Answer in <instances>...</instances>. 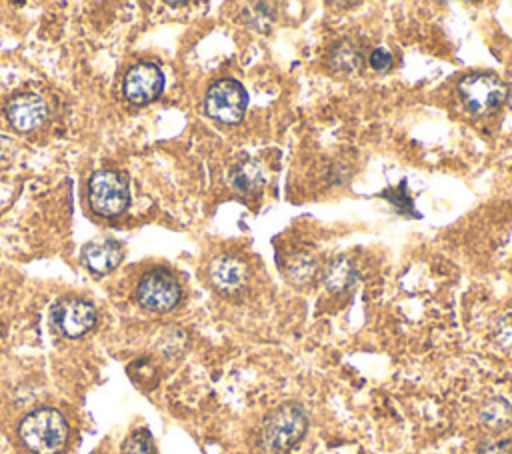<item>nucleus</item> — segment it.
I'll return each mask as SVG.
<instances>
[{"instance_id":"nucleus-1","label":"nucleus","mask_w":512,"mask_h":454,"mask_svg":"<svg viewBox=\"0 0 512 454\" xmlns=\"http://www.w3.org/2000/svg\"><path fill=\"white\" fill-rule=\"evenodd\" d=\"M20 438L34 454H58L68 442V422L56 408H38L20 422Z\"/></svg>"},{"instance_id":"nucleus-2","label":"nucleus","mask_w":512,"mask_h":454,"mask_svg":"<svg viewBox=\"0 0 512 454\" xmlns=\"http://www.w3.org/2000/svg\"><path fill=\"white\" fill-rule=\"evenodd\" d=\"M308 430V416L300 404L286 402L274 408L262 424L260 442L268 452H286L302 440Z\"/></svg>"},{"instance_id":"nucleus-3","label":"nucleus","mask_w":512,"mask_h":454,"mask_svg":"<svg viewBox=\"0 0 512 454\" xmlns=\"http://www.w3.org/2000/svg\"><path fill=\"white\" fill-rule=\"evenodd\" d=\"M458 94L468 112L490 116L508 98V86L492 72H472L458 82Z\"/></svg>"},{"instance_id":"nucleus-4","label":"nucleus","mask_w":512,"mask_h":454,"mask_svg":"<svg viewBox=\"0 0 512 454\" xmlns=\"http://www.w3.org/2000/svg\"><path fill=\"white\" fill-rule=\"evenodd\" d=\"M88 202L100 216L112 218L122 214L130 204L126 180L114 170H96L88 182Z\"/></svg>"},{"instance_id":"nucleus-5","label":"nucleus","mask_w":512,"mask_h":454,"mask_svg":"<svg viewBox=\"0 0 512 454\" xmlns=\"http://www.w3.org/2000/svg\"><path fill=\"white\" fill-rule=\"evenodd\" d=\"M248 106V94L244 86L232 78L214 82L204 98L206 114L222 124H238L244 118Z\"/></svg>"},{"instance_id":"nucleus-6","label":"nucleus","mask_w":512,"mask_h":454,"mask_svg":"<svg viewBox=\"0 0 512 454\" xmlns=\"http://www.w3.org/2000/svg\"><path fill=\"white\" fill-rule=\"evenodd\" d=\"M182 290L172 272L156 268L146 272L136 288L138 302L152 312H168L180 302Z\"/></svg>"},{"instance_id":"nucleus-7","label":"nucleus","mask_w":512,"mask_h":454,"mask_svg":"<svg viewBox=\"0 0 512 454\" xmlns=\"http://www.w3.org/2000/svg\"><path fill=\"white\" fill-rule=\"evenodd\" d=\"M50 322L60 334L80 338L96 324V308L84 298L66 296L52 304Z\"/></svg>"},{"instance_id":"nucleus-8","label":"nucleus","mask_w":512,"mask_h":454,"mask_svg":"<svg viewBox=\"0 0 512 454\" xmlns=\"http://www.w3.org/2000/svg\"><path fill=\"white\" fill-rule=\"evenodd\" d=\"M122 88L132 104H148L162 94L164 74L156 64L140 62L126 72Z\"/></svg>"},{"instance_id":"nucleus-9","label":"nucleus","mask_w":512,"mask_h":454,"mask_svg":"<svg viewBox=\"0 0 512 454\" xmlns=\"http://www.w3.org/2000/svg\"><path fill=\"white\" fill-rule=\"evenodd\" d=\"M6 116L18 132H30L42 126L48 118V104L40 94L22 92L8 102Z\"/></svg>"},{"instance_id":"nucleus-10","label":"nucleus","mask_w":512,"mask_h":454,"mask_svg":"<svg viewBox=\"0 0 512 454\" xmlns=\"http://www.w3.org/2000/svg\"><path fill=\"white\" fill-rule=\"evenodd\" d=\"M250 278V270L244 260L236 256H218L210 264V280L222 294H238Z\"/></svg>"},{"instance_id":"nucleus-11","label":"nucleus","mask_w":512,"mask_h":454,"mask_svg":"<svg viewBox=\"0 0 512 454\" xmlns=\"http://www.w3.org/2000/svg\"><path fill=\"white\" fill-rule=\"evenodd\" d=\"M122 246L116 240H108V238H100V240H92L84 246L82 256L86 266L96 272V274H108L112 272L120 260H122Z\"/></svg>"},{"instance_id":"nucleus-12","label":"nucleus","mask_w":512,"mask_h":454,"mask_svg":"<svg viewBox=\"0 0 512 454\" xmlns=\"http://www.w3.org/2000/svg\"><path fill=\"white\" fill-rule=\"evenodd\" d=\"M266 168L258 160H242L230 172V186L240 194H258L266 186Z\"/></svg>"},{"instance_id":"nucleus-13","label":"nucleus","mask_w":512,"mask_h":454,"mask_svg":"<svg viewBox=\"0 0 512 454\" xmlns=\"http://www.w3.org/2000/svg\"><path fill=\"white\" fill-rule=\"evenodd\" d=\"M328 58H330V66L344 74H356L364 66L362 50L350 40H340L338 44H334Z\"/></svg>"},{"instance_id":"nucleus-14","label":"nucleus","mask_w":512,"mask_h":454,"mask_svg":"<svg viewBox=\"0 0 512 454\" xmlns=\"http://www.w3.org/2000/svg\"><path fill=\"white\" fill-rule=\"evenodd\" d=\"M356 278V268L346 256H336L334 260L328 262L324 270V284L332 292H342L352 286Z\"/></svg>"},{"instance_id":"nucleus-15","label":"nucleus","mask_w":512,"mask_h":454,"mask_svg":"<svg viewBox=\"0 0 512 454\" xmlns=\"http://www.w3.org/2000/svg\"><path fill=\"white\" fill-rule=\"evenodd\" d=\"M512 420V406L504 398H490L480 408V422L490 430H502Z\"/></svg>"},{"instance_id":"nucleus-16","label":"nucleus","mask_w":512,"mask_h":454,"mask_svg":"<svg viewBox=\"0 0 512 454\" xmlns=\"http://www.w3.org/2000/svg\"><path fill=\"white\" fill-rule=\"evenodd\" d=\"M122 454H154V442L148 430H134L122 444Z\"/></svg>"},{"instance_id":"nucleus-17","label":"nucleus","mask_w":512,"mask_h":454,"mask_svg":"<svg viewBox=\"0 0 512 454\" xmlns=\"http://www.w3.org/2000/svg\"><path fill=\"white\" fill-rule=\"evenodd\" d=\"M316 270V260L308 254H300L296 258H292V262H288L286 266V272L290 276V280L294 282H304L308 280Z\"/></svg>"},{"instance_id":"nucleus-18","label":"nucleus","mask_w":512,"mask_h":454,"mask_svg":"<svg viewBox=\"0 0 512 454\" xmlns=\"http://www.w3.org/2000/svg\"><path fill=\"white\" fill-rule=\"evenodd\" d=\"M404 186H406V182L402 180L398 188H388V190L382 192V196L388 198L390 204H394V206H398V208H400V204H402V206H404L402 212H412V202H410V196H406V188H404Z\"/></svg>"},{"instance_id":"nucleus-19","label":"nucleus","mask_w":512,"mask_h":454,"mask_svg":"<svg viewBox=\"0 0 512 454\" xmlns=\"http://www.w3.org/2000/svg\"><path fill=\"white\" fill-rule=\"evenodd\" d=\"M370 66L376 70V72H388L390 66H392V54L384 48H376L372 54H370Z\"/></svg>"},{"instance_id":"nucleus-20","label":"nucleus","mask_w":512,"mask_h":454,"mask_svg":"<svg viewBox=\"0 0 512 454\" xmlns=\"http://www.w3.org/2000/svg\"><path fill=\"white\" fill-rule=\"evenodd\" d=\"M478 454H512V442L510 440H492L480 446Z\"/></svg>"}]
</instances>
